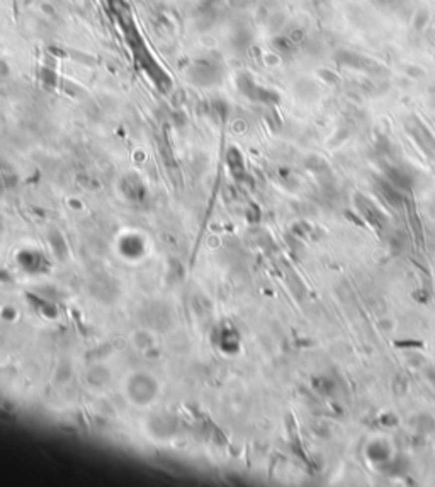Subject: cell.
Listing matches in <instances>:
<instances>
[{"mask_svg": "<svg viewBox=\"0 0 435 487\" xmlns=\"http://www.w3.org/2000/svg\"><path fill=\"white\" fill-rule=\"evenodd\" d=\"M335 61L340 66H343V68H354V70H361V72H379L381 70V65L376 60L349 50H340L335 55Z\"/></svg>", "mask_w": 435, "mask_h": 487, "instance_id": "obj_1", "label": "cell"}, {"mask_svg": "<svg viewBox=\"0 0 435 487\" xmlns=\"http://www.w3.org/2000/svg\"><path fill=\"white\" fill-rule=\"evenodd\" d=\"M427 21H428V11H427V9H420V11L416 12V16H415L413 24H415L416 29H423L425 24H427Z\"/></svg>", "mask_w": 435, "mask_h": 487, "instance_id": "obj_2", "label": "cell"}]
</instances>
